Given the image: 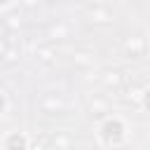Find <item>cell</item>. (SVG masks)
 <instances>
[{
	"label": "cell",
	"instance_id": "obj_1",
	"mask_svg": "<svg viewBox=\"0 0 150 150\" xmlns=\"http://www.w3.org/2000/svg\"><path fill=\"white\" fill-rule=\"evenodd\" d=\"M145 49H148V42H145L143 35H129V38L124 40V45H122V52H124L129 59H141V56L145 54Z\"/></svg>",
	"mask_w": 150,
	"mask_h": 150
},
{
	"label": "cell",
	"instance_id": "obj_9",
	"mask_svg": "<svg viewBox=\"0 0 150 150\" xmlns=\"http://www.w3.org/2000/svg\"><path fill=\"white\" fill-rule=\"evenodd\" d=\"M49 35H52V40H63V38H68V26L59 23V26H54L49 30Z\"/></svg>",
	"mask_w": 150,
	"mask_h": 150
},
{
	"label": "cell",
	"instance_id": "obj_12",
	"mask_svg": "<svg viewBox=\"0 0 150 150\" xmlns=\"http://www.w3.org/2000/svg\"><path fill=\"white\" fill-rule=\"evenodd\" d=\"M141 105H143L145 110H150V89L143 91V96H141Z\"/></svg>",
	"mask_w": 150,
	"mask_h": 150
},
{
	"label": "cell",
	"instance_id": "obj_13",
	"mask_svg": "<svg viewBox=\"0 0 150 150\" xmlns=\"http://www.w3.org/2000/svg\"><path fill=\"white\" fill-rule=\"evenodd\" d=\"M5 110H7V98H5V94L0 91V117L5 115Z\"/></svg>",
	"mask_w": 150,
	"mask_h": 150
},
{
	"label": "cell",
	"instance_id": "obj_3",
	"mask_svg": "<svg viewBox=\"0 0 150 150\" xmlns=\"http://www.w3.org/2000/svg\"><path fill=\"white\" fill-rule=\"evenodd\" d=\"M103 82H105V87H108V89L120 91V89L127 84V75H124L120 68H110V70H105V73H103Z\"/></svg>",
	"mask_w": 150,
	"mask_h": 150
},
{
	"label": "cell",
	"instance_id": "obj_11",
	"mask_svg": "<svg viewBox=\"0 0 150 150\" xmlns=\"http://www.w3.org/2000/svg\"><path fill=\"white\" fill-rule=\"evenodd\" d=\"M7 26H9V28H19V26H21V16H16V14H12V16L7 19Z\"/></svg>",
	"mask_w": 150,
	"mask_h": 150
},
{
	"label": "cell",
	"instance_id": "obj_8",
	"mask_svg": "<svg viewBox=\"0 0 150 150\" xmlns=\"http://www.w3.org/2000/svg\"><path fill=\"white\" fill-rule=\"evenodd\" d=\"M94 63V56L89 54V52H75V66H80V68H89Z\"/></svg>",
	"mask_w": 150,
	"mask_h": 150
},
{
	"label": "cell",
	"instance_id": "obj_6",
	"mask_svg": "<svg viewBox=\"0 0 150 150\" xmlns=\"http://www.w3.org/2000/svg\"><path fill=\"white\" fill-rule=\"evenodd\" d=\"M89 110H91V115H105V112H110V101L105 96H94L89 101Z\"/></svg>",
	"mask_w": 150,
	"mask_h": 150
},
{
	"label": "cell",
	"instance_id": "obj_10",
	"mask_svg": "<svg viewBox=\"0 0 150 150\" xmlns=\"http://www.w3.org/2000/svg\"><path fill=\"white\" fill-rule=\"evenodd\" d=\"M12 145H23V148H26V145H30V141L23 138V136H16V134H14V136H9V138L5 141V148H12Z\"/></svg>",
	"mask_w": 150,
	"mask_h": 150
},
{
	"label": "cell",
	"instance_id": "obj_2",
	"mask_svg": "<svg viewBox=\"0 0 150 150\" xmlns=\"http://www.w3.org/2000/svg\"><path fill=\"white\" fill-rule=\"evenodd\" d=\"M40 108H42L47 115H61V112L66 110L63 98L56 96V94H45V96L40 98Z\"/></svg>",
	"mask_w": 150,
	"mask_h": 150
},
{
	"label": "cell",
	"instance_id": "obj_5",
	"mask_svg": "<svg viewBox=\"0 0 150 150\" xmlns=\"http://www.w3.org/2000/svg\"><path fill=\"white\" fill-rule=\"evenodd\" d=\"M54 56H56V52H54L52 45H38V49H35V61L49 66V63H54Z\"/></svg>",
	"mask_w": 150,
	"mask_h": 150
},
{
	"label": "cell",
	"instance_id": "obj_4",
	"mask_svg": "<svg viewBox=\"0 0 150 150\" xmlns=\"http://www.w3.org/2000/svg\"><path fill=\"white\" fill-rule=\"evenodd\" d=\"M89 21L91 23H101V26H105V23H110L112 21V12L105 7V5H94L91 9H89Z\"/></svg>",
	"mask_w": 150,
	"mask_h": 150
},
{
	"label": "cell",
	"instance_id": "obj_14",
	"mask_svg": "<svg viewBox=\"0 0 150 150\" xmlns=\"http://www.w3.org/2000/svg\"><path fill=\"white\" fill-rule=\"evenodd\" d=\"M5 49H7V42H2V40H0V59H2V54H5Z\"/></svg>",
	"mask_w": 150,
	"mask_h": 150
},
{
	"label": "cell",
	"instance_id": "obj_7",
	"mask_svg": "<svg viewBox=\"0 0 150 150\" xmlns=\"http://www.w3.org/2000/svg\"><path fill=\"white\" fill-rule=\"evenodd\" d=\"M19 59H21V49H19L16 45H7L5 54H2V61H7V63H16Z\"/></svg>",
	"mask_w": 150,
	"mask_h": 150
}]
</instances>
